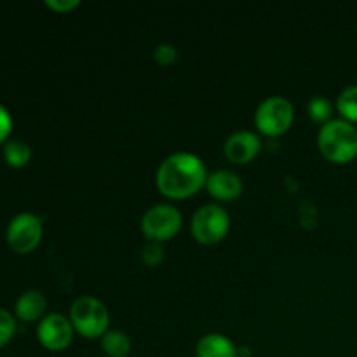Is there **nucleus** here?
<instances>
[{
	"instance_id": "nucleus-1",
	"label": "nucleus",
	"mask_w": 357,
	"mask_h": 357,
	"mask_svg": "<svg viewBox=\"0 0 357 357\" xmlns=\"http://www.w3.org/2000/svg\"><path fill=\"white\" fill-rule=\"evenodd\" d=\"M208 167L192 152H174L157 167V190L169 201H187L206 187Z\"/></svg>"
},
{
	"instance_id": "nucleus-2",
	"label": "nucleus",
	"mask_w": 357,
	"mask_h": 357,
	"mask_svg": "<svg viewBox=\"0 0 357 357\" xmlns=\"http://www.w3.org/2000/svg\"><path fill=\"white\" fill-rule=\"evenodd\" d=\"M317 149L330 162H352L357 159V128L344 119H333L319 128Z\"/></svg>"
},
{
	"instance_id": "nucleus-3",
	"label": "nucleus",
	"mask_w": 357,
	"mask_h": 357,
	"mask_svg": "<svg viewBox=\"0 0 357 357\" xmlns=\"http://www.w3.org/2000/svg\"><path fill=\"white\" fill-rule=\"evenodd\" d=\"M73 330L86 340L101 338L110 330V310L96 296H79L68 314Z\"/></svg>"
},
{
	"instance_id": "nucleus-4",
	"label": "nucleus",
	"mask_w": 357,
	"mask_h": 357,
	"mask_svg": "<svg viewBox=\"0 0 357 357\" xmlns=\"http://www.w3.org/2000/svg\"><path fill=\"white\" fill-rule=\"evenodd\" d=\"M295 122V107L284 96H268L255 112V126L260 135L279 138L291 129Z\"/></svg>"
},
{
	"instance_id": "nucleus-5",
	"label": "nucleus",
	"mask_w": 357,
	"mask_h": 357,
	"mask_svg": "<svg viewBox=\"0 0 357 357\" xmlns=\"http://www.w3.org/2000/svg\"><path fill=\"white\" fill-rule=\"evenodd\" d=\"M181 225H183V216L180 209L162 202L146 209L139 227L146 243L164 244L173 241L180 234Z\"/></svg>"
},
{
	"instance_id": "nucleus-6",
	"label": "nucleus",
	"mask_w": 357,
	"mask_h": 357,
	"mask_svg": "<svg viewBox=\"0 0 357 357\" xmlns=\"http://www.w3.org/2000/svg\"><path fill=\"white\" fill-rule=\"evenodd\" d=\"M44 222L35 213L24 211L13 216L6 229V243L16 255H31L42 243Z\"/></svg>"
},
{
	"instance_id": "nucleus-7",
	"label": "nucleus",
	"mask_w": 357,
	"mask_h": 357,
	"mask_svg": "<svg viewBox=\"0 0 357 357\" xmlns=\"http://www.w3.org/2000/svg\"><path fill=\"white\" fill-rule=\"evenodd\" d=\"M230 216L220 204L201 206L190 220L192 237L202 246H215L227 237Z\"/></svg>"
},
{
	"instance_id": "nucleus-8",
	"label": "nucleus",
	"mask_w": 357,
	"mask_h": 357,
	"mask_svg": "<svg viewBox=\"0 0 357 357\" xmlns=\"http://www.w3.org/2000/svg\"><path fill=\"white\" fill-rule=\"evenodd\" d=\"M75 330L68 316L59 312L47 314L37 324V340L45 351L63 352L72 345L75 338Z\"/></svg>"
},
{
	"instance_id": "nucleus-9",
	"label": "nucleus",
	"mask_w": 357,
	"mask_h": 357,
	"mask_svg": "<svg viewBox=\"0 0 357 357\" xmlns=\"http://www.w3.org/2000/svg\"><path fill=\"white\" fill-rule=\"evenodd\" d=\"M261 152V139L253 131H236L223 143V155L234 166L253 162Z\"/></svg>"
},
{
	"instance_id": "nucleus-10",
	"label": "nucleus",
	"mask_w": 357,
	"mask_h": 357,
	"mask_svg": "<svg viewBox=\"0 0 357 357\" xmlns=\"http://www.w3.org/2000/svg\"><path fill=\"white\" fill-rule=\"evenodd\" d=\"M204 190L216 202H234L243 195L244 183L241 176L229 169H216L208 174Z\"/></svg>"
},
{
	"instance_id": "nucleus-11",
	"label": "nucleus",
	"mask_w": 357,
	"mask_h": 357,
	"mask_svg": "<svg viewBox=\"0 0 357 357\" xmlns=\"http://www.w3.org/2000/svg\"><path fill=\"white\" fill-rule=\"evenodd\" d=\"M13 314L17 323H40L47 316V298L40 289H26L17 296Z\"/></svg>"
},
{
	"instance_id": "nucleus-12",
	"label": "nucleus",
	"mask_w": 357,
	"mask_h": 357,
	"mask_svg": "<svg viewBox=\"0 0 357 357\" xmlns=\"http://www.w3.org/2000/svg\"><path fill=\"white\" fill-rule=\"evenodd\" d=\"M195 357H239V347L227 335L208 333L199 338Z\"/></svg>"
},
{
	"instance_id": "nucleus-13",
	"label": "nucleus",
	"mask_w": 357,
	"mask_h": 357,
	"mask_svg": "<svg viewBox=\"0 0 357 357\" xmlns=\"http://www.w3.org/2000/svg\"><path fill=\"white\" fill-rule=\"evenodd\" d=\"M2 155L10 169H23L31 160V146L26 142H23V139L10 138L2 146Z\"/></svg>"
},
{
	"instance_id": "nucleus-14",
	"label": "nucleus",
	"mask_w": 357,
	"mask_h": 357,
	"mask_svg": "<svg viewBox=\"0 0 357 357\" xmlns=\"http://www.w3.org/2000/svg\"><path fill=\"white\" fill-rule=\"evenodd\" d=\"M101 351L107 357H128L131 354V338L119 330H108L103 337L100 338Z\"/></svg>"
},
{
	"instance_id": "nucleus-15",
	"label": "nucleus",
	"mask_w": 357,
	"mask_h": 357,
	"mask_svg": "<svg viewBox=\"0 0 357 357\" xmlns=\"http://www.w3.org/2000/svg\"><path fill=\"white\" fill-rule=\"evenodd\" d=\"M335 108H337L340 119L354 126L357 124V84H352L340 91L337 101H335Z\"/></svg>"
},
{
	"instance_id": "nucleus-16",
	"label": "nucleus",
	"mask_w": 357,
	"mask_h": 357,
	"mask_svg": "<svg viewBox=\"0 0 357 357\" xmlns=\"http://www.w3.org/2000/svg\"><path fill=\"white\" fill-rule=\"evenodd\" d=\"M337 112L333 101L326 96H314L307 103V114L310 121L317 126H324L330 121H333V114Z\"/></svg>"
},
{
	"instance_id": "nucleus-17",
	"label": "nucleus",
	"mask_w": 357,
	"mask_h": 357,
	"mask_svg": "<svg viewBox=\"0 0 357 357\" xmlns=\"http://www.w3.org/2000/svg\"><path fill=\"white\" fill-rule=\"evenodd\" d=\"M17 331V319L10 310L0 307V351L13 342Z\"/></svg>"
},
{
	"instance_id": "nucleus-18",
	"label": "nucleus",
	"mask_w": 357,
	"mask_h": 357,
	"mask_svg": "<svg viewBox=\"0 0 357 357\" xmlns=\"http://www.w3.org/2000/svg\"><path fill=\"white\" fill-rule=\"evenodd\" d=\"M178 56H180L178 54V49L171 44L155 45V49H153L152 52L153 61H155L159 66H162V68H167V66L174 65V63L178 61Z\"/></svg>"
},
{
	"instance_id": "nucleus-19",
	"label": "nucleus",
	"mask_w": 357,
	"mask_h": 357,
	"mask_svg": "<svg viewBox=\"0 0 357 357\" xmlns=\"http://www.w3.org/2000/svg\"><path fill=\"white\" fill-rule=\"evenodd\" d=\"M166 258L162 244L146 243L142 250V260L146 267H159Z\"/></svg>"
},
{
	"instance_id": "nucleus-20",
	"label": "nucleus",
	"mask_w": 357,
	"mask_h": 357,
	"mask_svg": "<svg viewBox=\"0 0 357 357\" xmlns=\"http://www.w3.org/2000/svg\"><path fill=\"white\" fill-rule=\"evenodd\" d=\"M13 128H14V121L9 108H7L6 105L0 103V146H3L10 139Z\"/></svg>"
},
{
	"instance_id": "nucleus-21",
	"label": "nucleus",
	"mask_w": 357,
	"mask_h": 357,
	"mask_svg": "<svg viewBox=\"0 0 357 357\" xmlns=\"http://www.w3.org/2000/svg\"><path fill=\"white\" fill-rule=\"evenodd\" d=\"M44 6L56 14H70L80 6L79 0H45Z\"/></svg>"
}]
</instances>
